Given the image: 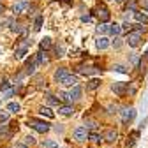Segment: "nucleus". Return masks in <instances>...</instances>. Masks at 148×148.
<instances>
[{
	"instance_id": "39448f33",
	"label": "nucleus",
	"mask_w": 148,
	"mask_h": 148,
	"mask_svg": "<svg viewBox=\"0 0 148 148\" xmlns=\"http://www.w3.org/2000/svg\"><path fill=\"white\" fill-rule=\"evenodd\" d=\"M139 41H141L139 32H129V35H127V42H129V46L136 48V46H139Z\"/></svg>"
},
{
	"instance_id": "37998d69",
	"label": "nucleus",
	"mask_w": 148,
	"mask_h": 148,
	"mask_svg": "<svg viewBox=\"0 0 148 148\" xmlns=\"http://www.w3.org/2000/svg\"><path fill=\"white\" fill-rule=\"evenodd\" d=\"M146 60H148V49H146Z\"/></svg>"
},
{
	"instance_id": "9d476101",
	"label": "nucleus",
	"mask_w": 148,
	"mask_h": 148,
	"mask_svg": "<svg viewBox=\"0 0 148 148\" xmlns=\"http://www.w3.org/2000/svg\"><path fill=\"white\" fill-rule=\"evenodd\" d=\"M109 39H108V37H104V35H101L99 37V39L95 41V46L99 48V49H106V48H109Z\"/></svg>"
},
{
	"instance_id": "473e14b6",
	"label": "nucleus",
	"mask_w": 148,
	"mask_h": 148,
	"mask_svg": "<svg viewBox=\"0 0 148 148\" xmlns=\"http://www.w3.org/2000/svg\"><path fill=\"white\" fill-rule=\"evenodd\" d=\"M64 46H57V48H55V53H57V57H64Z\"/></svg>"
},
{
	"instance_id": "1a4fd4ad",
	"label": "nucleus",
	"mask_w": 148,
	"mask_h": 148,
	"mask_svg": "<svg viewBox=\"0 0 148 148\" xmlns=\"http://www.w3.org/2000/svg\"><path fill=\"white\" fill-rule=\"evenodd\" d=\"M99 69H95V67H88V65H79L78 67V72L79 74H85V76H92V74H95Z\"/></svg>"
},
{
	"instance_id": "c756f323",
	"label": "nucleus",
	"mask_w": 148,
	"mask_h": 148,
	"mask_svg": "<svg viewBox=\"0 0 148 148\" xmlns=\"http://www.w3.org/2000/svg\"><path fill=\"white\" fill-rule=\"evenodd\" d=\"M113 71H116V72H120V74H125V72H127V69H125L123 65H120V64H116V65L113 67Z\"/></svg>"
},
{
	"instance_id": "72a5a7b5",
	"label": "nucleus",
	"mask_w": 148,
	"mask_h": 148,
	"mask_svg": "<svg viewBox=\"0 0 148 148\" xmlns=\"http://www.w3.org/2000/svg\"><path fill=\"white\" fill-rule=\"evenodd\" d=\"M25 145H30V146L35 145V138H34V136H27V138H25Z\"/></svg>"
},
{
	"instance_id": "6e6552de",
	"label": "nucleus",
	"mask_w": 148,
	"mask_h": 148,
	"mask_svg": "<svg viewBox=\"0 0 148 148\" xmlns=\"http://www.w3.org/2000/svg\"><path fill=\"white\" fill-rule=\"evenodd\" d=\"M97 16L101 18V21H102V23L109 21V11H108L104 5H99V7H97Z\"/></svg>"
},
{
	"instance_id": "bb28decb",
	"label": "nucleus",
	"mask_w": 148,
	"mask_h": 148,
	"mask_svg": "<svg viewBox=\"0 0 148 148\" xmlns=\"http://www.w3.org/2000/svg\"><path fill=\"white\" fill-rule=\"evenodd\" d=\"M106 32H109V25H106V23H101V25L97 27V34H106Z\"/></svg>"
},
{
	"instance_id": "9b49d317",
	"label": "nucleus",
	"mask_w": 148,
	"mask_h": 148,
	"mask_svg": "<svg viewBox=\"0 0 148 148\" xmlns=\"http://www.w3.org/2000/svg\"><path fill=\"white\" fill-rule=\"evenodd\" d=\"M58 113H60V115H64V116H72L74 109H72V106L65 104V106H58Z\"/></svg>"
},
{
	"instance_id": "f704fd0d",
	"label": "nucleus",
	"mask_w": 148,
	"mask_h": 148,
	"mask_svg": "<svg viewBox=\"0 0 148 148\" xmlns=\"http://www.w3.org/2000/svg\"><path fill=\"white\" fill-rule=\"evenodd\" d=\"M111 44H113L115 48H120V46H122V39H120V37H115V39L111 41Z\"/></svg>"
},
{
	"instance_id": "a19ab883",
	"label": "nucleus",
	"mask_w": 148,
	"mask_h": 148,
	"mask_svg": "<svg viewBox=\"0 0 148 148\" xmlns=\"http://www.w3.org/2000/svg\"><path fill=\"white\" fill-rule=\"evenodd\" d=\"M143 2H145V9L148 11V0H143Z\"/></svg>"
},
{
	"instance_id": "4468645a",
	"label": "nucleus",
	"mask_w": 148,
	"mask_h": 148,
	"mask_svg": "<svg viewBox=\"0 0 148 148\" xmlns=\"http://www.w3.org/2000/svg\"><path fill=\"white\" fill-rule=\"evenodd\" d=\"M69 95H71V101H76L81 97V88L79 86H72L71 92H69Z\"/></svg>"
},
{
	"instance_id": "4be33fe9",
	"label": "nucleus",
	"mask_w": 148,
	"mask_h": 148,
	"mask_svg": "<svg viewBox=\"0 0 148 148\" xmlns=\"http://www.w3.org/2000/svg\"><path fill=\"white\" fill-rule=\"evenodd\" d=\"M46 62H48V58L44 57V53H42V51L35 55V64H37V65H41V64H46Z\"/></svg>"
},
{
	"instance_id": "412c9836",
	"label": "nucleus",
	"mask_w": 148,
	"mask_h": 148,
	"mask_svg": "<svg viewBox=\"0 0 148 148\" xmlns=\"http://www.w3.org/2000/svg\"><path fill=\"white\" fill-rule=\"evenodd\" d=\"M39 46H41V49H49V46H51V39L49 37H44V39H41V42H39Z\"/></svg>"
},
{
	"instance_id": "aec40b11",
	"label": "nucleus",
	"mask_w": 148,
	"mask_h": 148,
	"mask_svg": "<svg viewBox=\"0 0 148 148\" xmlns=\"http://www.w3.org/2000/svg\"><path fill=\"white\" fill-rule=\"evenodd\" d=\"M41 116H46V118H55V113L49 109V108H41Z\"/></svg>"
},
{
	"instance_id": "e433bc0d",
	"label": "nucleus",
	"mask_w": 148,
	"mask_h": 148,
	"mask_svg": "<svg viewBox=\"0 0 148 148\" xmlns=\"http://www.w3.org/2000/svg\"><path fill=\"white\" fill-rule=\"evenodd\" d=\"M131 64L132 65H138L139 64V57H138V55H132V57H131Z\"/></svg>"
},
{
	"instance_id": "c9c22d12",
	"label": "nucleus",
	"mask_w": 148,
	"mask_h": 148,
	"mask_svg": "<svg viewBox=\"0 0 148 148\" xmlns=\"http://www.w3.org/2000/svg\"><path fill=\"white\" fill-rule=\"evenodd\" d=\"M9 120V115L7 113H0V123H5Z\"/></svg>"
},
{
	"instance_id": "5701e85b",
	"label": "nucleus",
	"mask_w": 148,
	"mask_h": 148,
	"mask_svg": "<svg viewBox=\"0 0 148 148\" xmlns=\"http://www.w3.org/2000/svg\"><path fill=\"white\" fill-rule=\"evenodd\" d=\"M35 69H37V64H35V62H34V64H28V65L25 67V74H34Z\"/></svg>"
},
{
	"instance_id": "a878e982",
	"label": "nucleus",
	"mask_w": 148,
	"mask_h": 148,
	"mask_svg": "<svg viewBox=\"0 0 148 148\" xmlns=\"http://www.w3.org/2000/svg\"><path fill=\"white\" fill-rule=\"evenodd\" d=\"M42 146H44V148H58L57 141H53V139H48V141H44V143H42Z\"/></svg>"
},
{
	"instance_id": "7c9ffc66",
	"label": "nucleus",
	"mask_w": 148,
	"mask_h": 148,
	"mask_svg": "<svg viewBox=\"0 0 148 148\" xmlns=\"http://www.w3.org/2000/svg\"><path fill=\"white\" fill-rule=\"evenodd\" d=\"M88 139H90V141H95V143H97V141H101V136H99L97 132H92V134H88Z\"/></svg>"
},
{
	"instance_id": "423d86ee",
	"label": "nucleus",
	"mask_w": 148,
	"mask_h": 148,
	"mask_svg": "<svg viewBox=\"0 0 148 148\" xmlns=\"http://www.w3.org/2000/svg\"><path fill=\"white\" fill-rule=\"evenodd\" d=\"M74 139L76 141H85L88 138V132H86V127H78V129H74V132H72Z\"/></svg>"
},
{
	"instance_id": "7ed1b4c3",
	"label": "nucleus",
	"mask_w": 148,
	"mask_h": 148,
	"mask_svg": "<svg viewBox=\"0 0 148 148\" xmlns=\"http://www.w3.org/2000/svg\"><path fill=\"white\" fill-rule=\"evenodd\" d=\"M28 0H20V2H16L14 5H12V12L14 14H25L27 11H28Z\"/></svg>"
},
{
	"instance_id": "f3484780",
	"label": "nucleus",
	"mask_w": 148,
	"mask_h": 148,
	"mask_svg": "<svg viewBox=\"0 0 148 148\" xmlns=\"http://www.w3.org/2000/svg\"><path fill=\"white\" fill-rule=\"evenodd\" d=\"M101 86V79H97V78H92L88 83H86V88L88 90H95V88H99Z\"/></svg>"
},
{
	"instance_id": "79ce46f5",
	"label": "nucleus",
	"mask_w": 148,
	"mask_h": 148,
	"mask_svg": "<svg viewBox=\"0 0 148 148\" xmlns=\"http://www.w3.org/2000/svg\"><path fill=\"white\" fill-rule=\"evenodd\" d=\"M2 12H4V5H2V4H0V14H2Z\"/></svg>"
},
{
	"instance_id": "cd10ccee",
	"label": "nucleus",
	"mask_w": 148,
	"mask_h": 148,
	"mask_svg": "<svg viewBox=\"0 0 148 148\" xmlns=\"http://www.w3.org/2000/svg\"><path fill=\"white\" fill-rule=\"evenodd\" d=\"M11 86V81L5 78V79H2V83H0V90H2V92H7V88Z\"/></svg>"
},
{
	"instance_id": "b1692460",
	"label": "nucleus",
	"mask_w": 148,
	"mask_h": 148,
	"mask_svg": "<svg viewBox=\"0 0 148 148\" xmlns=\"http://www.w3.org/2000/svg\"><path fill=\"white\" fill-rule=\"evenodd\" d=\"M58 99L64 101V102H71V95H69V92H60L58 94Z\"/></svg>"
},
{
	"instance_id": "f8f14e48",
	"label": "nucleus",
	"mask_w": 148,
	"mask_h": 148,
	"mask_svg": "<svg viewBox=\"0 0 148 148\" xmlns=\"http://www.w3.org/2000/svg\"><path fill=\"white\" fill-rule=\"evenodd\" d=\"M64 86H78V76H67L64 81H62Z\"/></svg>"
},
{
	"instance_id": "dca6fc26",
	"label": "nucleus",
	"mask_w": 148,
	"mask_h": 148,
	"mask_svg": "<svg viewBox=\"0 0 148 148\" xmlns=\"http://www.w3.org/2000/svg\"><path fill=\"white\" fill-rule=\"evenodd\" d=\"M109 34L113 35V37H118V35L122 34V27H120V25H116V23L109 25Z\"/></svg>"
},
{
	"instance_id": "f257e3e1",
	"label": "nucleus",
	"mask_w": 148,
	"mask_h": 148,
	"mask_svg": "<svg viewBox=\"0 0 148 148\" xmlns=\"http://www.w3.org/2000/svg\"><path fill=\"white\" fill-rule=\"evenodd\" d=\"M28 125L34 129V131H37V132H42V134H44V132H48L49 129H51L48 122H42V120H34V118H32V120H28Z\"/></svg>"
},
{
	"instance_id": "2eb2a0df",
	"label": "nucleus",
	"mask_w": 148,
	"mask_h": 148,
	"mask_svg": "<svg viewBox=\"0 0 148 148\" xmlns=\"http://www.w3.org/2000/svg\"><path fill=\"white\" fill-rule=\"evenodd\" d=\"M134 18H136V21H139L141 25H148V16H146V14L134 11Z\"/></svg>"
},
{
	"instance_id": "6ab92c4d",
	"label": "nucleus",
	"mask_w": 148,
	"mask_h": 148,
	"mask_svg": "<svg viewBox=\"0 0 148 148\" xmlns=\"http://www.w3.org/2000/svg\"><path fill=\"white\" fill-rule=\"evenodd\" d=\"M25 55H27V48H16L14 57H16L18 60H23V58H25Z\"/></svg>"
},
{
	"instance_id": "c03bdc74",
	"label": "nucleus",
	"mask_w": 148,
	"mask_h": 148,
	"mask_svg": "<svg viewBox=\"0 0 148 148\" xmlns=\"http://www.w3.org/2000/svg\"><path fill=\"white\" fill-rule=\"evenodd\" d=\"M115 2H123V0H115Z\"/></svg>"
},
{
	"instance_id": "a211bd4d",
	"label": "nucleus",
	"mask_w": 148,
	"mask_h": 148,
	"mask_svg": "<svg viewBox=\"0 0 148 148\" xmlns=\"http://www.w3.org/2000/svg\"><path fill=\"white\" fill-rule=\"evenodd\" d=\"M20 109H21V106L18 102H9L7 104V111H9V113H20Z\"/></svg>"
},
{
	"instance_id": "393cba45",
	"label": "nucleus",
	"mask_w": 148,
	"mask_h": 148,
	"mask_svg": "<svg viewBox=\"0 0 148 148\" xmlns=\"http://www.w3.org/2000/svg\"><path fill=\"white\" fill-rule=\"evenodd\" d=\"M0 136L2 138H11V132L7 131V125H0Z\"/></svg>"
},
{
	"instance_id": "58836bf2",
	"label": "nucleus",
	"mask_w": 148,
	"mask_h": 148,
	"mask_svg": "<svg viewBox=\"0 0 148 148\" xmlns=\"http://www.w3.org/2000/svg\"><path fill=\"white\" fill-rule=\"evenodd\" d=\"M12 94H14V90H7V92H5V94H4V97L7 99V97H11Z\"/></svg>"
},
{
	"instance_id": "4c0bfd02",
	"label": "nucleus",
	"mask_w": 148,
	"mask_h": 148,
	"mask_svg": "<svg viewBox=\"0 0 148 148\" xmlns=\"http://www.w3.org/2000/svg\"><path fill=\"white\" fill-rule=\"evenodd\" d=\"M122 30H127V32L132 30V25H131V23H123V25H122Z\"/></svg>"
},
{
	"instance_id": "ea45409f",
	"label": "nucleus",
	"mask_w": 148,
	"mask_h": 148,
	"mask_svg": "<svg viewBox=\"0 0 148 148\" xmlns=\"http://www.w3.org/2000/svg\"><path fill=\"white\" fill-rule=\"evenodd\" d=\"M16 148H28V146H27V145H23V143H18V145H16Z\"/></svg>"
},
{
	"instance_id": "0eeeda50",
	"label": "nucleus",
	"mask_w": 148,
	"mask_h": 148,
	"mask_svg": "<svg viewBox=\"0 0 148 148\" xmlns=\"http://www.w3.org/2000/svg\"><path fill=\"white\" fill-rule=\"evenodd\" d=\"M67 76H71V74H69V71H67L65 67H62V69H58V71H55V74H53V78H55V81H57V83H62Z\"/></svg>"
},
{
	"instance_id": "c85d7f7f",
	"label": "nucleus",
	"mask_w": 148,
	"mask_h": 148,
	"mask_svg": "<svg viewBox=\"0 0 148 148\" xmlns=\"http://www.w3.org/2000/svg\"><path fill=\"white\" fill-rule=\"evenodd\" d=\"M41 27H42V16H37L35 18V30H41Z\"/></svg>"
},
{
	"instance_id": "ddd939ff",
	"label": "nucleus",
	"mask_w": 148,
	"mask_h": 148,
	"mask_svg": "<svg viewBox=\"0 0 148 148\" xmlns=\"http://www.w3.org/2000/svg\"><path fill=\"white\" fill-rule=\"evenodd\" d=\"M116 138H118V134H116V131H115V129H109V131L104 134V139H106L108 143H113V141H116Z\"/></svg>"
},
{
	"instance_id": "20e7f679",
	"label": "nucleus",
	"mask_w": 148,
	"mask_h": 148,
	"mask_svg": "<svg viewBox=\"0 0 148 148\" xmlns=\"http://www.w3.org/2000/svg\"><path fill=\"white\" fill-rule=\"evenodd\" d=\"M134 116H136V109L134 108H125V109H122V122L123 123H129L131 120H134Z\"/></svg>"
},
{
	"instance_id": "2f4dec72",
	"label": "nucleus",
	"mask_w": 148,
	"mask_h": 148,
	"mask_svg": "<svg viewBox=\"0 0 148 148\" xmlns=\"http://www.w3.org/2000/svg\"><path fill=\"white\" fill-rule=\"evenodd\" d=\"M46 101H48V104H58L60 102V99H55L53 95H46Z\"/></svg>"
},
{
	"instance_id": "f03ea898",
	"label": "nucleus",
	"mask_w": 148,
	"mask_h": 148,
	"mask_svg": "<svg viewBox=\"0 0 148 148\" xmlns=\"http://www.w3.org/2000/svg\"><path fill=\"white\" fill-rule=\"evenodd\" d=\"M111 90L115 92V95L122 97V95H125L127 92H129V85H127V83H123V81H116V83L111 85Z\"/></svg>"
}]
</instances>
